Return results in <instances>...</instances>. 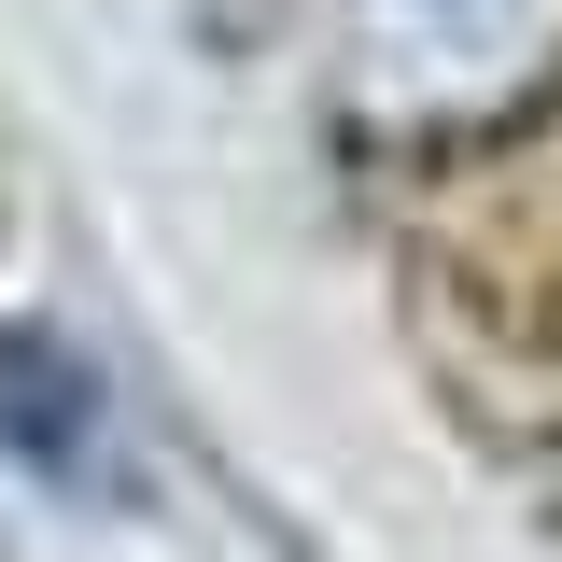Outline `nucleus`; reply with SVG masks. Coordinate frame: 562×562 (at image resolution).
Instances as JSON below:
<instances>
[{
	"instance_id": "f257e3e1",
	"label": "nucleus",
	"mask_w": 562,
	"mask_h": 562,
	"mask_svg": "<svg viewBox=\"0 0 562 562\" xmlns=\"http://www.w3.org/2000/svg\"><path fill=\"white\" fill-rule=\"evenodd\" d=\"M239 29L366 140H479L562 85V0H239Z\"/></svg>"
}]
</instances>
